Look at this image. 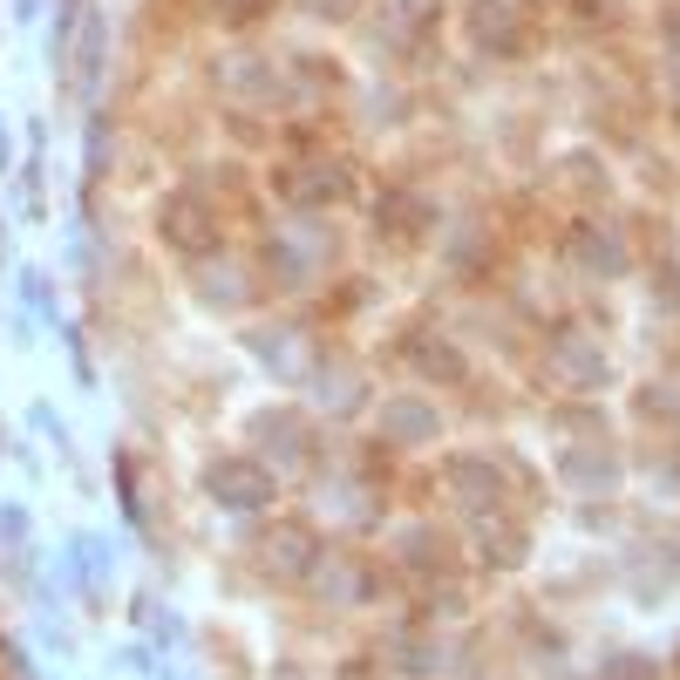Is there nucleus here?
<instances>
[{
  "mask_svg": "<svg viewBox=\"0 0 680 680\" xmlns=\"http://www.w3.org/2000/svg\"><path fill=\"white\" fill-rule=\"evenodd\" d=\"M225 8H266V0H225Z\"/></svg>",
  "mask_w": 680,
  "mask_h": 680,
  "instance_id": "obj_1",
  "label": "nucleus"
}]
</instances>
